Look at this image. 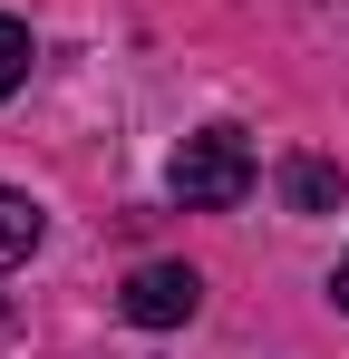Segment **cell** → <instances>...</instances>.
Segmentation results:
<instances>
[{
	"label": "cell",
	"instance_id": "obj_6",
	"mask_svg": "<svg viewBox=\"0 0 349 359\" xmlns=\"http://www.w3.org/2000/svg\"><path fill=\"white\" fill-rule=\"evenodd\" d=\"M330 301H340V311H349V252H340V272H330Z\"/></svg>",
	"mask_w": 349,
	"mask_h": 359
},
{
	"label": "cell",
	"instance_id": "obj_2",
	"mask_svg": "<svg viewBox=\"0 0 349 359\" xmlns=\"http://www.w3.org/2000/svg\"><path fill=\"white\" fill-rule=\"evenodd\" d=\"M116 311H126L136 330H174V320L204 311V272H194V262H136L126 292H116Z\"/></svg>",
	"mask_w": 349,
	"mask_h": 359
},
{
	"label": "cell",
	"instance_id": "obj_5",
	"mask_svg": "<svg viewBox=\"0 0 349 359\" xmlns=\"http://www.w3.org/2000/svg\"><path fill=\"white\" fill-rule=\"evenodd\" d=\"M20 78H29V29L0 10V97H20Z\"/></svg>",
	"mask_w": 349,
	"mask_h": 359
},
{
	"label": "cell",
	"instance_id": "obj_4",
	"mask_svg": "<svg viewBox=\"0 0 349 359\" xmlns=\"http://www.w3.org/2000/svg\"><path fill=\"white\" fill-rule=\"evenodd\" d=\"M39 233H49V214H39L20 184H0V272H20V262L39 252Z\"/></svg>",
	"mask_w": 349,
	"mask_h": 359
},
{
	"label": "cell",
	"instance_id": "obj_1",
	"mask_svg": "<svg viewBox=\"0 0 349 359\" xmlns=\"http://www.w3.org/2000/svg\"><path fill=\"white\" fill-rule=\"evenodd\" d=\"M165 184H174L184 214H224V204H242V194H252V146H242V126H204V136H184L174 165H165Z\"/></svg>",
	"mask_w": 349,
	"mask_h": 359
},
{
	"label": "cell",
	"instance_id": "obj_3",
	"mask_svg": "<svg viewBox=\"0 0 349 359\" xmlns=\"http://www.w3.org/2000/svg\"><path fill=\"white\" fill-rule=\"evenodd\" d=\"M282 204L291 214H340V165L330 156H282Z\"/></svg>",
	"mask_w": 349,
	"mask_h": 359
}]
</instances>
